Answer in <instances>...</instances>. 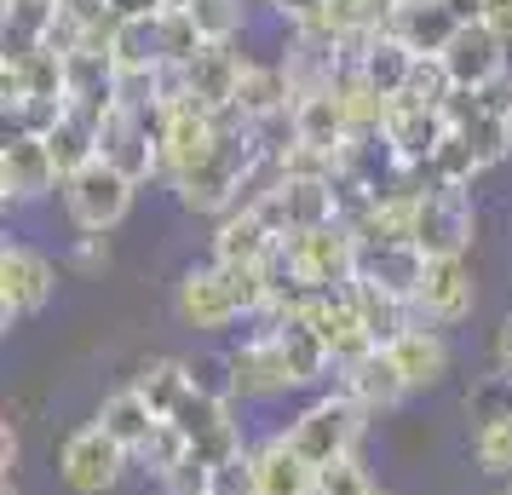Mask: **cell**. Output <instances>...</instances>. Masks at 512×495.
Here are the masks:
<instances>
[{
	"instance_id": "obj_1",
	"label": "cell",
	"mask_w": 512,
	"mask_h": 495,
	"mask_svg": "<svg viewBox=\"0 0 512 495\" xmlns=\"http://www.w3.org/2000/svg\"><path fill=\"white\" fill-rule=\"evenodd\" d=\"M282 265L300 277L305 288L317 294H334V288L357 283V260H363V242L346 225H323V231H300V236H282Z\"/></svg>"
},
{
	"instance_id": "obj_2",
	"label": "cell",
	"mask_w": 512,
	"mask_h": 495,
	"mask_svg": "<svg viewBox=\"0 0 512 495\" xmlns=\"http://www.w3.org/2000/svg\"><path fill=\"white\" fill-rule=\"evenodd\" d=\"M363 426H369V415H363L357 403L340 398V392H323V398L305 403L282 432H288V444L300 449L311 467H328V461H340V455H357Z\"/></svg>"
},
{
	"instance_id": "obj_3",
	"label": "cell",
	"mask_w": 512,
	"mask_h": 495,
	"mask_svg": "<svg viewBox=\"0 0 512 495\" xmlns=\"http://www.w3.org/2000/svg\"><path fill=\"white\" fill-rule=\"evenodd\" d=\"M478 236V208H472V190H420L415 196V248L426 260H466Z\"/></svg>"
},
{
	"instance_id": "obj_4",
	"label": "cell",
	"mask_w": 512,
	"mask_h": 495,
	"mask_svg": "<svg viewBox=\"0 0 512 495\" xmlns=\"http://www.w3.org/2000/svg\"><path fill=\"white\" fill-rule=\"evenodd\" d=\"M133 190L139 185L127 173H116L110 162H93V167H81L75 179H64V208H70L81 236H110L133 213Z\"/></svg>"
},
{
	"instance_id": "obj_5",
	"label": "cell",
	"mask_w": 512,
	"mask_h": 495,
	"mask_svg": "<svg viewBox=\"0 0 512 495\" xmlns=\"http://www.w3.org/2000/svg\"><path fill=\"white\" fill-rule=\"evenodd\" d=\"M52 294H58V265L29 242H6V254H0V323L18 329L29 317H41L52 306Z\"/></svg>"
},
{
	"instance_id": "obj_6",
	"label": "cell",
	"mask_w": 512,
	"mask_h": 495,
	"mask_svg": "<svg viewBox=\"0 0 512 495\" xmlns=\"http://www.w3.org/2000/svg\"><path fill=\"white\" fill-rule=\"evenodd\" d=\"M127 461H133V455L93 421V426H75L70 438H64V449H58V478H64L75 495H104V490L121 484Z\"/></svg>"
},
{
	"instance_id": "obj_7",
	"label": "cell",
	"mask_w": 512,
	"mask_h": 495,
	"mask_svg": "<svg viewBox=\"0 0 512 495\" xmlns=\"http://www.w3.org/2000/svg\"><path fill=\"white\" fill-rule=\"evenodd\" d=\"M98 162H110L116 173H127L133 185L162 173V139H156V116L139 110H104L98 121Z\"/></svg>"
},
{
	"instance_id": "obj_8",
	"label": "cell",
	"mask_w": 512,
	"mask_h": 495,
	"mask_svg": "<svg viewBox=\"0 0 512 495\" xmlns=\"http://www.w3.org/2000/svg\"><path fill=\"white\" fill-rule=\"evenodd\" d=\"M478 306V277L466 260H426V277L415 288V317L432 329H455Z\"/></svg>"
},
{
	"instance_id": "obj_9",
	"label": "cell",
	"mask_w": 512,
	"mask_h": 495,
	"mask_svg": "<svg viewBox=\"0 0 512 495\" xmlns=\"http://www.w3.org/2000/svg\"><path fill=\"white\" fill-rule=\"evenodd\" d=\"M443 70H449V81L466 87V93H489V87L507 81V41L489 24H461L455 41L443 47Z\"/></svg>"
},
{
	"instance_id": "obj_10",
	"label": "cell",
	"mask_w": 512,
	"mask_h": 495,
	"mask_svg": "<svg viewBox=\"0 0 512 495\" xmlns=\"http://www.w3.org/2000/svg\"><path fill=\"white\" fill-rule=\"evenodd\" d=\"M52 190H64V173L52 162L47 139L6 133V144H0V196L6 202H41Z\"/></svg>"
},
{
	"instance_id": "obj_11",
	"label": "cell",
	"mask_w": 512,
	"mask_h": 495,
	"mask_svg": "<svg viewBox=\"0 0 512 495\" xmlns=\"http://www.w3.org/2000/svg\"><path fill=\"white\" fill-rule=\"evenodd\" d=\"M173 311H179V323L185 329H202V334H219V329H231L236 317V294L231 283H225V271L219 265H190L185 277H179V294H173Z\"/></svg>"
},
{
	"instance_id": "obj_12",
	"label": "cell",
	"mask_w": 512,
	"mask_h": 495,
	"mask_svg": "<svg viewBox=\"0 0 512 495\" xmlns=\"http://www.w3.org/2000/svg\"><path fill=\"white\" fill-rule=\"evenodd\" d=\"M334 392L351 398L374 421V415H392L397 403L409 398V380L397 375L392 352H369V357H357V363H340L334 369Z\"/></svg>"
},
{
	"instance_id": "obj_13",
	"label": "cell",
	"mask_w": 512,
	"mask_h": 495,
	"mask_svg": "<svg viewBox=\"0 0 512 495\" xmlns=\"http://www.w3.org/2000/svg\"><path fill=\"white\" fill-rule=\"evenodd\" d=\"M242 52L236 41H208V47L196 52L185 64V98L190 104H202V110H236V81H242Z\"/></svg>"
},
{
	"instance_id": "obj_14",
	"label": "cell",
	"mask_w": 512,
	"mask_h": 495,
	"mask_svg": "<svg viewBox=\"0 0 512 495\" xmlns=\"http://www.w3.org/2000/svg\"><path fill=\"white\" fill-rule=\"evenodd\" d=\"M225 357H231V375H236V398H277V392H294V375H288L282 346H277L271 329H254Z\"/></svg>"
},
{
	"instance_id": "obj_15",
	"label": "cell",
	"mask_w": 512,
	"mask_h": 495,
	"mask_svg": "<svg viewBox=\"0 0 512 495\" xmlns=\"http://www.w3.org/2000/svg\"><path fill=\"white\" fill-rule=\"evenodd\" d=\"M386 29H392V35L415 52V58H443V47L455 41L461 18L449 12V0H392Z\"/></svg>"
},
{
	"instance_id": "obj_16",
	"label": "cell",
	"mask_w": 512,
	"mask_h": 495,
	"mask_svg": "<svg viewBox=\"0 0 512 495\" xmlns=\"http://www.w3.org/2000/svg\"><path fill=\"white\" fill-rule=\"evenodd\" d=\"M305 323L323 334V346L334 352V369H340V363H357V357H369V352H380V346L369 340V329H363L357 306H351V288L317 294V300H311V311H305Z\"/></svg>"
},
{
	"instance_id": "obj_17",
	"label": "cell",
	"mask_w": 512,
	"mask_h": 495,
	"mask_svg": "<svg viewBox=\"0 0 512 495\" xmlns=\"http://www.w3.org/2000/svg\"><path fill=\"white\" fill-rule=\"evenodd\" d=\"M277 248H282V236L254 208H236L213 225V265H265Z\"/></svg>"
},
{
	"instance_id": "obj_18",
	"label": "cell",
	"mask_w": 512,
	"mask_h": 495,
	"mask_svg": "<svg viewBox=\"0 0 512 495\" xmlns=\"http://www.w3.org/2000/svg\"><path fill=\"white\" fill-rule=\"evenodd\" d=\"M449 133V121L443 110H415V104H392V116H386V144L397 150V162L426 173L432 167V150L443 144Z\"/></svg>"
},
{
	"instance_id": "obj_19",
	"label": "cell",
	"mask_w": 512,
	"mask_h": 495,
	"mask_svg": "<svg viewBox=\"0 0 512 495\" xmlns=\"http://www.w3.org/2000/svg\"><path fill=\"white\" fill-rule=\"evenodd\" d=\"M294 133H300V144H311V150L340 156V144L351 139V121H346L340 93H334V81H328V87H317V93L294 98Z\"/></svg>"
},
{
	"instance_id": "obj_20",
	"label": "cell",
	"mask_w": 512,
	"mask_h": 495,
	"mask_svg": "<svg viewBox=\"0 0 512 495\" xmlns=\"http://www.w3.org/2000/svg\"><path fill=\"white\" fill-rule=\"evenodd\" d=\"M386 352H392L397 375L409 380V392H426V386H438V380L449 375V340H443V329H432V323H415V329L403 334V340H392Z\"/></svg>"
},
{
	"instance_id": "obj_21",
	"label": "cell",
	"mask_w": 512,
	"mask_h": 495,
	"mask_svg": "<svg viewBox=\"0 0 512 495\" xmlns=\"http://www.w3.org/2000/svg\"><path fill=\"white\" fill-rule=\"evenodd\" d=\"M351 70L363 75L380 98H392V104H397V98H403V87H409V70H415V52L403 47L392 29H380V35H369V41H363V52L351 58Z\"/></svg>"
},
{
	"instance_id": "obj_22",
	"label": "cell",
	"mask_w": 512,
	"mask_h": 495,
	"mask_svg": "<svg viewBox=\"0 0 512 495\" xmlns=\"http://www.w3.org/2000/svg\"><path fill=\"white\" fill-rule=\"evenodd\" d=\"M420 277H426V254H420L415 242L363 248V260H357V283H374V288H386V294H403V300H415Z\"/></svg>"
},
{
	"instance_id": "obj_23",
	"label": "cell",
	"mask_w": 512,
	"mask_h": 495,
	"mask_svg": "<svg viewBox=\"0 0 512 495\" xmlns=\"http://www.w3.org/2000/svg\"><path fill=\"white\" fill-rule=\"evenodd\" d=\"M254 467H259V495H311V484H317V467L288 444V432H271L254 449Z\"/></svg>"
},
{
	"instance_id": "obj_24",
	"label": "cell",
	"mask_w": 512,
	"mask_h": 495,
	"mask_svg": "<svg viewBox=\"0 0 512 495\" xmlns=\"http://www.w3.org/2000/svg\"><path fill=\"white\" fill-rule=\"evenodd\" d=\"M282 110H294V81H288V70L248 58L242 64V81H236V116L265 121V116H282Z\"/></svg>"
},
{
	"instance_id": "obj_25",
	"label": "cell",
	"mask_w": 512,
	"mask_h": 495,
	"mask_svg": "<svg viewBox=\"0 0 512 495\" xmlns=\"http://www.w3.org/2000/svg\"><path fill=\"white\" fill-rule=\"evenodd\" d=\"M351 306H357V317H363V329H369V340L386 352L392 340H403V334L415 329V300H403V294H386V288L374 283H351Z\"/></svg>"
},
{
	"instance_id": "obj_26",
	"label": "cell",
	"mask_w": 512,
	"mask_h": 495,
	"mask_svg": "<svg viewBox=\"0 0 512 495\" xmlns=\"http://www.w3.org/2000/svg\"><path fill=\"white\" fill-rule=\"evenodd\" d=\"M277 334V346H282V363H288V375H294V386H323L328 375H334V352L323 346V334L311 329V323H282Z\"/></svg>"
},
{
	"instance_id": "obj_27",
	"label": "cell",
	"mask_w": 512,
	"mask_h": 495,
	"mask_svg": "<svg viewBox=\"0 0 512 495\" xmlns=\"http://www.w3.org/2000/svg\"><path fill=\"white\" fill-rule=\"evenodd\" d=\"M47 150H52V162H58V173H64V179H75L81 167L98 162V116H87V110L64 104V121L47 133Z\"/></svg>"
},
{
	"instance_id": "obj_28",
	"label": "cell",
	"mask_w": 512,
	"mask_h": 495,
	"mask_svg": "<svg viewBox=\"0 0 512 495\" xmlns=\"http://www.w3.org/2000/svg\"><path fill=\"white\" fill-rule=\"evenodd\" d=\"M156 421H162V415H156V409L133 392V386H121V392H110V398L98 403V426H104V432H110L127 455H139L144 438L156 432Z\"/></svg>"
},
{
	"instance_id": "obj_29",
	"label": "cell",
	"mask_w": 512,
	"mask_h": 495,
	"mask_svg": "<svg viewBox=\"0 0 512 495\" xmlns=\"http://www.w3.org/2000/svg\"><path fill=\"white\" fill-rule=\"evenodd\" d=\"M127 386H133V392H139V398L167 421V415L190 398V369H185V357H150L139 375L127 380Z\"/></svg>"
},
{
	"instance_id": "obj_30",
	"label": "cell",
	"mask_w": 512,
	"mask_h": 495,
	"mask_svg": "<svg viewBox=\"0 0 512 495\" xmlns=\"http://www.w3.org/2000/svg\"><path fill=\"white\" fill-rule=\"evenodd\" d=\"M110 58H116V70H162V18H133V24H116Z\"/></svg>"
},
{
	"instance_id": "obj_31",
	"label": "cell",
	"mask_w": 512,
	"mask_h": 495,
	"mask_svg": "<svg viewBox=\"0 0 512 495\" xmlns=\"http://www.w3.org/2000/svg\"><path fill=\"white\" fill-rule=\"evenodd\" d=\"M426 173H432V185H443V190H472V179L484 173V162H478V150L466 144V133L449 127L443 144L432 150V167H426Z\"/></svg>"
},
{
	"instance_id": "obj_32",
	"label": "cell",
	"mask_w": 512,
	"mask_h": 495,
	"mask_svg": "<svg viewBox=\"0 0 512 495\" xmlns=\"http://www.w3.org/2000/svg\"><path fill=\"white\" fill-rule=\"evenodd\" d=\"M133 461H139L150 478H162V484H167V478H173V472L190 461V438H185V432H179L173 421H156V432L144 438V449L133 455Z\"/></svg>"
},
{
	"instance_id": "obj_33",
	"label": "cell",
	"mask_w": 512,
	"mask_h": 495,
	"mask_svg": "<svg viewBox=\"0 0 512 495\" xmlns=\"http://www.w3.org/2000/svg\"><path fill=\"white\" fill-rule=\"evenodd\" d=\"M248 455V438H242V421H219V426H208L202 438H190V461L202 472H219V467H231V461H242Z\"/></svg>"
},
{
	"instance_id": "obj_34",
	"label": "cell",
	"mask_w": 512,
	"mask_h": 495,
	"mask_svg": "<svg viewBox=\"0 0 512 495\" xmlns=\"http://www.w3.org/2000/svg\"><path fill=\"white\" fill-rule=\"evenodd\" d=\"M472 461H478L489 478H512V415L472 426Z\"/></svg>"
},
{
	"instance_id": "obj_35",
	"label": "cell",
	"mask_w": 512,
	"mask_h": 495,
	"mask_svg": "<svg viewBox=\"0 0 512 495\" xmlns=\"http://www.w3.org/2000/svg\"><path fill=\"white\" fill-rule=\"evenodd\" d=\"M202 47H208V35L196 29V18H190L185 6H167V12H162V64L185 70Z\"/></svg>"
},
{
	"instance_id": "obj_36",
	"label": "cell",
	"mask_w": 512,
	"mask_h": 495,
	"mask_svg": "<svg viewBox=\"0 0 512 495\" xmlns=\"http://www.w3.org/2000/svg\"><path fill=\"white\" fill-rule=\"evenodd\" d=\"M455 93V81L443 70V58H415V70H409V87L397 104H415V110H443V98Z\"/></svg>"
},
{
	"instance_id": "obj_37",
	"label": "cell",
	"mask_w": 512,
	"mask_h": 495,
	"mask_svg": "<svg viewBox=\"0 0 512 495\" xmlns=\"http://www.w3.org/2000/svg\"><path fill=\"white\" fill-rule=\"evenodd\" d=\"M374 490H380V484L369 478L363 455H340V461L317 467V484H311V495H374Z\"/></svg>"
},
{
	"instance_id": "obj_38",
	"label": "cell",
	"mask_w": 512,
	"mask_h": 495,
	"mask_svg": "<svg viewBox=\"0 0 512 495\" xmlns=\"http://www.w3.org/2000/svg\"><path fill=\"white\" fill-rule=\"evenodd\" d=\"M185 12L196 18V29H202L208 41H236L242 24H248V6H242V0H190Z\"/></svg>"
},
{
	"instance_id": "obj_39",
	"label": "cell",
	"mask_w": 512,
	"mask_h": 495,
	"mask_svg": "<svg viewBox=\"0 0 512 495\" xmlns=\"http://www.w3.org/2000/svg\"><path fill=\"white\" fill-rule=\"evenodd\" d=\"M190 369V386L202 398H219V403H236V375H231V357L225 352H208V357H185Z\"/></svg>"
},
{
	"instance_id": "obj_40",
	"label": "cell",
	"mask_w": 512,
	"mask_h": 495,
	"mask_svg": "<svg viewBox=\"0 0 512 495\" xmlns=\"http://www.w3.org/2000/svg\"><path fill=\"white\" fill-rule=\"evenodd\" d=\"M231 415H236L231 403H219V398H202V392H196V386H190V398L179 403V409H173V415H167V421L179 426V432H185V438H202V432H208V426L231 421Z\"/></svg>"
},
{
	"instance_id": "obj_41",
	"label": "cell",
	"mask_w": 512,
	"mask_h": 495,
	"mask_svg": "<svg viewBox=\"0 0 512 495\" xmlns=\"http://www.w3.org/2000/svg\"><path fill=\"white\" fill-rule=\"evenodd\" d=\"M466 415H472V426H484V421H501V415H512V375H495L466 398Z\"/></svg>"
},
{
	"instance_id": "obj_42",
	"label": "cell",
	"mask_w": 512,
	"mask_h": 495,
	"mask_svg": "<svg viewBox=\"0 0 512 495\" xmlns=\"http://www.w3.org/2000/svg\"><path fill=\"white\" fill-rule=\"evenodd\" d=\"M70 265L75 271H104V265H110V242H104V236H75Z\"/></svg>"
},
{
	"instance_id": "obj_43",
	"label": "cell",
	"mask_w": 512,
	"mask_h": 495,
	"mask_svg": "<svg viewBox=\"0 0 512 495\" xmlns=\"http://www.w3.org/2000/svg\"><path fill=\"white\" fill-rule=\"evenodd\" d=\"M265 6H271V12H277L288 29H305V24H311V18L328 6V0H265Z\"/></svg>"
},
{
	"instance_id": "obj_44",
	"label": "cell",
	"mask_w": 512,
	"mask_h": 495,
	"mask_svg": "<svg viewBox=\"0 0 512 495\" xmlns=\"http://www.w3.org/2000/svg\"><path fill=\"white\" fill-rule=\"evenodd\" d=\"M104 6H110L116 24H133V18H162L173 0H104Z\"/></svg>"
},
{
	"instance_id": "obj_45",
	"label": "cell",
	"mask_w": 512,
	"mask_h": 495,
	"mask_svg": "<svg viewBox=\"0 0 512 495\" xmlns=\"http://www.w3.org/2000/svg\"><path fill=\"white\" fill-rule=\"evenodd\" d=\"M478 24H489L501 41L512 47V0H484V12H478Z\"/></svg>"
},
{
	"instance_id": "obj_46",
	"label": "cell",
	"mask_w": 512,
	"mask_h": 495,
	"mask_svg": "<svg viewBox=\"0 0 512 495\" xmlns=\"http://www.w3.org/2000/svg\"><path fill=\"white\" fill-rule=\"evenodd\" d=\"M18 455H24V444H18V426L6 421V426H0V472H6V478L18 472Z\"/></svg>"
},
{
	"instance_id": "obj_47",
	"label": "cell",
	"mask_w": 512,
	"mask_h": 495,
	"mask_svg": "<svg viewBox=\"0 0 512 495\" xmlns=\"http://www.w3.org/2000/svg\"><path fill=\"white\" fill-rule=\"evenodd\" d=\"M495 369L512 375V311L501 317V329H495Z\"/></svg>"
},
{
	"instance_id": "obj_48",
	"label": "cell",
	"mask_w": 512,
	"mask_h": 495,
	"mask_svg": "<svg viewBox=\"0 0 512 495\" xmlns=\"http://www.w3.org/2000/svg\"><path fill=\"white\" fill-rule=\"evenodd\" d=\"M0 495H18V484H12V478H0Z\"/></svg>"
},
{
	"instance_id": "obj_49",
	"label": "cell",
	"mask_w": 512,
	"mask_h": 495,
	"mask_svg": "<svg viewBox=\"0 0 512 495\" xmlns=\"http://www.w3.org/2000/svg\"><path fill=\"white\" fill-rule=\"evenodd\" d=\"M507 133H512V110H507Z\"/></svg>"
},
{
	"instance_id": "obj_50",
	"label": "cell",
	"mask_w": 512,
	"mask_h": 495,
	"mask_svg": "<svg viewBox=\"0 0 512 495\" xmlns=\"http://www.w3.org/2000/svg\"><path fill=\"white\" fill-rule=\"evenodd\" d=\"M374 495H386V490H374Z\"/></svg>"
}]
</instances>
